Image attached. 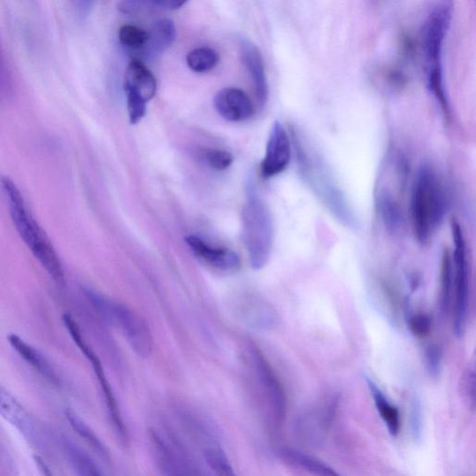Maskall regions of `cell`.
<instances>
[{
	"mask_svg": "<svg viewBox=\"0 0 476 476\" xmlns=\"http://www.w3.org/2000/svg\"><path fill=\"white\" fill-rule=\"evenodd\" d=\"M291 139L298 169L306 186L339 223L357 229V214L325 160L296 130L292 131Z\"/></svg>",
	"mask_w": 476,
	"mask_h": 476,
	"instance_id": "6da1fadb",
	"label": "cell"
},
{
	"mask_svg": "<svg viewBox=\"0 0 476 476\" xmlns=\"http://www.w3.org/2000/svg\"><path fill=\"white\" fill-rule=\"evenodd\" d=\"M454 13V0H437L430 9L420 34L426 83L445 116L450 114L443 74V51Z\"/></svg>",
	"mask_w": 476,
	"mask_h": 476,
	"instance_id": "7a4b0ae2",
	"label": "cell"
},
{
	"mask_svg": "<svg viewBox=\"0 0 476 476\" xmlns=\"http://www.w3.org/2000/svg\"><path fill=\"white\" fill-rule=\"evenodd\" d=\"M448 210L449 198L441 177L431 164L424 163L416 174L411 198L412 229L419 243L431 241Z\"/></svg>",
	"mask_w": 476,
	"mask_h": 476,
	"instance_id": "3957f363",
	"label": "cell"
},
{
	"mask_svg": "<svg viewBox=\"0 0 476 476\" xmlns=\"http://www.w3.org/2000/svg\"><path fill=\"white\" fill-rule=\"evenodd\" d=\"M0 187L5 195L12 221L17 233L50 278L58 285L64 286L65 274L59 255L29 211L21 191L7 176H0Z\"/></svg>",
	"mask_w": 476,
	"mask_h": 476,
	"instance_id": "277c9868",
	"label": "cell"
},
{
	"mask_svg": "<svg viewBox=\"0 0 476 476\" xmlns=\"http://www.w3.org/2000/svg\"><path fill=\"white\" fill-rule=\"evenodd\" d=\"M243 237L254 270L263 269L268 263L273 242L271 213L264 201L250 193L243 212Z\"/></svg>",
	"mask_w": 476,
	"mask_h": 476,
	"instance_id": "5b68a950",
	"label": "cell"
},
{
	"mask_svg": "<svg viewBox=\"0 0 476 476\" xmlns=\"http://www.w3.org/2000/svg\"><path fill=\"white\" fill-rule=\"evenodd\" d=\"M450 228L454 246L451 253L455 291L453 334L462 338L466 331L469 314L470 265L465 235L460 223L452 219Z\"/></svg>",
	"mask_w": 476,
	"mask_h": 476,
	"instance_id": "8992f818",
	"label": "cell"
},
{
	"mask_svg": "<svg viewBox=\"0 0 476 476\" xmlns=\"http://www.w3.org/2000/svg\"><path fill=\"white\" fill-rule=\"evenodd\" d=\"M248 350L251 369L266 403L272 423L280 428L288 412V397L283 384L257 346L251 344Z\"/></svg>",
	"mask_w": 476,
	"mask_h": 476,
	"instance_id": "52a82bcc",
	"label": "cell"
},
{
	"mask_svg": "<svg viewBox=\"0 0 476 476\" xmlns=\"http://www.w3.org/2000/svg\"><path fill=\"white\" fill-rule=\"evenodd\" d=\"M63 321L71 338L75 342L81 351L90 362L91 367H93L95 370L96 375L102 388L106 408L109 411L110 419H111L112 426L119 438V441L122 445H127V443H129V433H127L117 397L115 396L113 389L111 386H110V382L106 378L103 364L99 357L93 350V348L88 344L87 341L83 337L78 323L74 320V319L66 314L63 317Z\"/></svg>",
	"mask_w": 476,
	"mask_h": 476,
	"instance_id": "ba28073f",
	"label": "cell"
},
{
	"mask_svg": "<svg viewBox=\"0 0 476 476\" xmlns=\"http://www.w3.org/2000/svg\"><path fill=\"white\" fill-rule=\"evenodd\" d=\"M124 88L131 124L139 123L146 114V104L157 93L153 73L139 59H134L125 72Z\"/></svg>",
	"mask_w": 476,
	"mask_h": 476,
	"instance_id": "9c48e42d",
	"label": "cell"
},
{
	"mask_svg": "<svg viewBox=\"0 0 476 476\" xmlns=\"http://www.w3.org/2000/svg\"><path fill=\"white\" fill-rule=\"evenodd\" d=\"M112 325L119 327L133 351L148 358L153 351L154 339L148 322L129 306L116 302Z\"/></svg>",
	"mask_w": 476,
	"mask_h": 476,
	"instance_id": "30bf717a",
	"label": "cell"
},
{
	"mask_svg": "<svg viewBox=\"0 0 476 476\" xmlns=\"http://www.w3.org/2000/svg\"><path fill=\"white\" fill-rule=\"evenodd\" d=\"M338 406L335 397L303 413L297 419L296 432L300 441L309 448H320L331 428Z\"/></svg>",
	"mask_w": 476,
	"mask_h": 476,
	"instance_id": "8fae6325",
	"label": "cell"
},
{
	"mask_svg": "<svg viewBox=\"0 0 476 476\" xmlns=\"http://www.w3.org/2000/svg\"><path fill=\"white\" fill-rule=\"evenodd\" d=\"M292 148L291 136L284 125L280 121L274 122L261 165L265 178L278 176L288 169L292 157Z\"/></svg>",
	"mask_w": 476,
	"mask_h": 476,
	"instance_id": "7c38bea8",
	"label": "cell"
},
{
	"mask_svg": "<svg viewBox=\"0 0 476 476\" xmlns=\"http://www.w3.org/2000/svg\"><path fill=\"white\" fill-rule=\"evenodd\" d=\"M150 439L157 468L164 475L192 474L190 462H187L184 451L156 431L150 430Z\"/></svg>",
	"mask_w": 476,
	"mask_h": 476,
	"instance_id": "4fadbf2b",
	"label": "cell"
},
{
	"mask_svg": "<svg viewBox=\"0 0 476 476\" xmlns=\"http://www.w3.org/2000/svg\"><path fill=\"white\" fill-rule=\"evenodd\" d=\"M236 314L249 327L257 332H269L280 321L277 310L258 297H246L236 303Z\"/></svg>",
	"mask_w": 476,
	"mask_h": 476,
	"instance_id": "5bb4252c",
	"label": "cell"
},
{
	"mask_svg": "<svg viewBox=\"0 0 476 476\" xmlns=\"http://www.w3.org/2000/svg\"><path fill=\"white\" fill-rule=\"evenodd\" d=\"M214 106L219 116L231 122L250 119L255 107L250 96L241 88H225L216 95Z\"/></svg>",
	"mask_w": 476,
	"mask_h": 476,
	"instance_id": "9a60e30c",
	"label": "cell"
},
{
	"mask_svg": "<svg viewBox=\"0 0 476 476\" xmlns=\"http://www.w3.org/2000/svg\"><path fill=\"white\" fill-rule=\"evenodd\" d=\"M240 53L250 77L256 100L260 106H264L268 100L269 87L262 54L257 47L247 40L241 42Z\"/></svg>",
	"mask_w": 476,
	"mask_h": 476,
	"instance_id": "2e32d148",
	"label": "cell"
},
{
	"mask_svg": "<svg viewBox=\"0 0 476 476\" xmlns=\"http://www.w3.org/2000/svg\"><path fill=\"white\" fill-rule=\"evenodd\" d=\"M186 242L196 257L212 268L223 272H234L241 268L240 256L232 250L211 247L195 235L188 236Z\"/></svg>",
	"mask_w": 476,
	"mask_h": 476,
	"instance_id": "e0dca14e",
	"label": "cell"
},
{
	"mask_svg": "<svg viewBox=\"0 0 476 476\" xmlns=\"http://www.w3.org/2000/svg\"><path fill=\"white\" fill-rule=\"evenodd\" d=\"M0 415L20 431L29 441L38 443L39 432L30 414L12 395L0 386Z\"/></svg>",
	"mask_w": 476,
	"mask_h": 476,
	"instance_id": "ac0fdd59",
	"label": "cell"
},
{
	"mask_svg": "<svg viewBox=\"0 0 476 476\" xmlns=\"http://www.w3.org/2000/svg\"><path fill=\"white\" fill-rule=\"evenodd\" d=\"M177 31L170 19H161L155 23L149 32L148 42L138 51L144 59L153 60L166 51L176 40Z\"/></svg>",
	"mask_w": 476,
	"mask_h": 476,
	"instance_id": "d6986e66",
	"label": "cell"
},
{
	"mask_svg": "<svg viewBox=\"0 0 476 476\" xmlns=\"http://www.w3.org/2000/svg\"><path fill=\"white\" fill-rule=\"evenodd\" d=\"M279 459L287 466L303 471L311 474L334 476L338 472L318 457L305 454L300 450L281 448L277 452Z\"/></svg>",
	"mask_w": 476,
	"mask_h": 476,
	"instance_id": "ffe728a7",
	"label": "cell"
},
{
	"mask_svg": "<svg viewBox=\"0 0 476 476\" xmlns=\"http://www.w3.org/2000/svg\"><path fill=\"white\" fill-rule=\"evenodd\" d=\"M8 341L13 349L53 386L59 387L60 380L50 362L33 346L16 334H10Z\"/></svg>",
	"mask_w": 476,
	"mask_h": 476,
	"instance_id": "44dd1931",
	"label": "cell"
},
{
	"mask_svg": "<svg viewBox=\"0 0 476 476\" xmlns=\"http://www.w3.org/2000/svg\"><path fill=\"white\" fill-rule=\"evenodd\" d=\"M376 207L384 226L390 233H396L404 222V212L397 197L387 188L376 193Z\"/></svg>",
	"mask_w": 476,
	"mask_h": 476,
	"instance_id": "7402d4cb",
	"label": "cell"
},
{
	"mask_svg": "<svg viewBox=\"0 0 476 476\" xmlns=\"http://www.w3.org/2000/svg\"><path fill=\"white\" fill-rule=\"evenodd\" d=\"M365 381L368 383L375 406L384 424H386L391 435L397 436L401 427L400 414L397 408L391 404L372 379L365 377Z\"/></svg>",
	"mask_w": 476,
	"mask_h": 476,
	"instance_id": "603a6c76",
	"label": "cell"
},
{
	"mask_svg": "<svg viewBox=\"0 0 476 476\" xmlns=\"http://www.w3.org/2000/svg\"><path fill=\"white\" fill-rule=\"evenodd\" d=\"M65 415L72 428L84 439L88 445L97 453L101 459L109 463V450L95 431L91 429L74 411L68 409L65 411Z\"/></svg>",
	"mask_w": 476,
	"mask_h": 476,
	"instance_id": "cb8c5ba5",
	"label": "cell"
},
{
	"mask_svg": "<svg viewBox=\"0 0 476 476\" xmlns=\"http://www.w3.org/2000/svg\"><path fill=\"white\" fill-rule=\"evenodd\" d=\"M63 447L69 464L80 475H103V472L97 464L76 444L65 439Z\"/></svg>",
	"mask_w": 476,
	"mask_h": 476,
	"instance_id": "d4e9b609",
	"label": "cell"
},
{
	"mask_svg": "<svg viewBox=\"0 0 476 476\" xmlns=\"http://www.w3.org/2000/svg\"><path fill=\"white\" fill-rule=\"evenodd\" d=\"M454 289V274L451 259V252L445 250L441 264V308L443 315H447L450 309Z\"/></svg>",
	"mask_w": 476,
	"mask_h": 476,
	"instance_id": "484cf974",
	"label": "cell"
},
{
	"mask_svg": "<svg viewBox=\"0 0 476 476\" xmlns=\"http://www.w3.org/2000/svg\"><path fill=\"white\" fill-rule=\"evenodd\" d=\"M203 457L207 466L215 474L221 476H233L234 474L227 455L219 444L205 447Z\"/></svg>",
	"mask_w": 476,
	"mask_h": 476,
	"instance_id": "4316f807",
	"label": "cell"
},
{
	"mask_svg": "<svg viewBox=\"0 0 476 476\" xmlns=\"http://www.w3.org/2000/svg\"><path fill=\"white\" fill-rule=\"evenodd\" d=\"M219 61V54L211 48H198L190 51L187 62L196 73H207L216 67Z\"/></svg>",
	"mask_w": 476,
	"mask_h": 476,
	"instance_id": "83f0119b",
	"label": "cell"
},
{
	"mask_svg": "<svg viewBox=\"0 0 476 476\" xmlns=\"http://www.w3.org/2000/svg\"><path fill=\"white\" fill-rule=\"evenodd\" d=\"M148 38L149 32L135 26H124L119 32V39L121 45L134 52L140 51L146 42H148Z\"/></svg>",
	"mask_w": 476,
	"mask_h": 476,
	"instance_id": "f1b7e54d",
	"label": "cell"
},
{
	"mask_svg": "<svg viewBox=\"0 0 476 476\" xmlns=\"http://www.w3.org/2000/svg\"><path fill=\"white\" fill-rule=\"evenodd\" d=\"M14 81L6 58L5 51L0 42V101H8L13 96Z\"/></svg>",
	"mask_w": 476,
	"mask_h": 476,
	"instance_id": "f546056e",
	"label": "cell"
},
{
	"mask_svg": "<svg viewBox=\"0 0 476 476\" xmlns=\"http://www.w3.org/2000/svg\"><path fill=\"white\" fill-rule=\"evenodd\" d=\"M426 369L429 377L438 380L442 372V351L437 344H429L425 353Z\"/></svg>",
	"mask_w": 476,
	"mask_h": 476,
	"instance_id": "4dcf8cb0",
	"label": "cell"
},
{
	"mask_svg": "<svg viewBox=\"0 0 476 476\" xmlns=\"http://www.w3.org/2000/svg\"><path fill=\"white\" fill-rule=\"evenodd\" d=\"M460 392L462 398L466 403L467 407L474 411L475 409V372L473 369L464 372L460 381Z\"/></svg>",
	"mask_w": 476,
	"mask_h": 476,
	"instance_id": "1f68e13d",
	"label": "cell"
},
{
	"mask_svg": "<svg viewBox=\"0 0 476 476\" xmlns=\"http://www.w3.org/2000/svg\"><path fill=\"white\" fill-rule=\"evenodd\" d=\"M432 319L425 313H416L411 317L409 326L411 334L418 338H426L432 331Z\"/></svg>",
	"mask_w": 476,
	"mask_h": 476,
	"instance_id": "d6a6232c",
	"label": "cell"
},
{
	"mask_svg": "<svg viewBox=\"0 0 476 476\" xmlns=\"http://www.w3.org/2000/svg\"><path fill=\"white\" fill-rule=\"evenodd\" d=\"M205 160L209 166L217 171H225L231 166L233 156L226 151L207 150L204 152Z\"/></svg>",
	"mask_w": 476,
	"mask_h": 476,
	"instance_id": "836d02e7",
	"label": "cell"
},
{
	"mask_svg": "<svg viewBox=\"0 0 476 476\" xmlns=\"http://www.w3.org/2000/svg\"><path fill=\"white\" fill-rule=\"evenodd\" d=\"M119 10L125 14H137L155 8L154 0H119Z\"/></svg>",
	"mask_w": 476,
	"mask_h": 476,
	"instance_id": "e575fe53",
	"label": "cell"
},
{
	"mask_svg": "<svg viewBox=\"0 0 476 476\" xmlns=\"http://www.w3.org/2000/svg\"><path fill=\"white\" fill-rule=\"evenodd\" d=\"M411 429L415 441L422 438L423 434V414L420 411L419 403L415 400L411 411Z\"/></svg>",
	"mask_w": 476,
	"mask_h": 476,
	"instance_id": "d590c367",
	"label": "cell"
},
{
	"mask_svg": "<svg viewBox=\"0 0 476 476\" xmlns=\"http://www.w3.org/2000/svg\"><path fill=\"white\" fill-rule=\"evenodd\" d=\"M68 2L80 16H85L93 9L96 0H68Z\"/></svg>",
	"mask_w": 476,
	"mask_h": 476,
	"instance_id": "8d00e7d4",
	"label": "cell"
},
{
	"mask_svg": "<svg viewBox=\"0 0 476 476\" xmlns=\"http://www.w3.org/2000/svg\"><path fill=\"white\" fill-rule=\"evenodd\" d=\"M188 0H154L155 7L166 9V10H177L184 6Z\"/></svg>",
	"mask_w": 476,
	"mask_h": 476,
	"instance_id": "74e56055",
	"label": "cell"
},
{
	"mask_svg": "<svg viewBox=\"0 0 476 476\" xmlns=\"http://www.w3.org/2000/svg\"><path fill=\"white\" fill-rule=\"evenodd\" d=\"M35 463L39 465V468L45 473V474H50L49 472V468L45 464V463L41 459L40 457H35Z\"/></svg>",
	"mask_w": 476,
	"mask_h": 476,
	"instance_id": "f35d334b",
	"label": "cell"
}]
</instances>
